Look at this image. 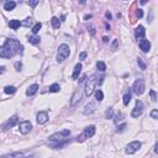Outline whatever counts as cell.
<instances>
[{"label":"cell","mask_w":158,"mask_h":158,"mask_svg":"<svg viewBox=\"0 0 158 158\" xmlns=\"http://www.w3.org/2000/svg\"><path fill=\"white\" fill-rule=\"evenodd\" d=\"M52 26H53V29H59V26H61V22L57 17H52Z\"/></svg>","instance_id":"cb8c5ba5"},{"label":"cell","mask_w":158,"mask_h":158,"mask_svg":"<svg viewBox=\"0 0 158 158\" xmlns=\"http://www.w3.org/2000/svg\"><path fill=\"white\" fill-rule=\"evenodd\" d=\"M80 72H82V64H80V63H78V64H76V67H74V72L72 74V78L73 79H78Z\"/></svg>","instance_id":"ac0fdd59"},{"label":"cell","mask_w":158,"mask_h":158,"mask_svg":"<svg viewBox=\"0 0 158 158\" xmlns=\"http://www.w3.org/2000/svg\"><path fill=\"white\" fill-rule=\"evenodd\" d=\"M85 58H86V52H82L80 56H79V59H80V61H84Z\"/></svg>","instance_id":"d590c367"},{"label":"cell","mask_w":158,"mask_h":158,"mask_svg":"<svg viewBox=\"0 0 158 158\" xmlns=\"http://www.w3.org/2000/svg\"><path fill=\"white\" fill-rule=\"evenodd\" d=\"M96 79L95 78H90L88 79V82H86L85 84V95L86 96H90L92 94L94 93V90H95V86H96Z\"/></svg>","instance_id":"5b68a950"},{"label":"cell","mask_w":158,"mask_h":158,"mask_svg":"<svg viewBox=\"0 0 158 158\" xmlns=\"http://www.w3.org/2000/svg\"><path fill=\"white\" fill-rule=\"evenodd\" d=\"M15 6H16V3H15V1H6L5 4H4V9H5L6 11L14 10Z\"/></svg>","instance_id":"d6986e66"},{"label":"cell","mask_w":158,"mask_h":158,"mask_svg":"<svg viewBox=\"0 0 158 158\" xmlns=\"http://www.w3.org/2000/svg\"><path fill=\"white\" fill-rule=\"evenodd\" d=\"M149 95H151L152 101H157V94H156L155 90H151V92H149Z\"/></svg>","instance_id":"4dcf8cb0"},{"label":"cell","mask_w":158,"mask_h":158,"mask_svg":"<svg viewBox=\"0 0 158 158\" xmlns=\"http://www.w3.org/2000/svg\"><path fill=\"white\" fill-rule=\"evenodd\" d=\"M4 92H5L6 94H14L15 92H16V88H15V86H5Z\"/></svg>","instance_id":"83f0119b"},{"label":"cell","mask_w":158,"mask_h":158,"mask_svg":"<svg viewBox=\"0 0 158 158\" xmlns=\"http://www.w3.org/2000/svg\"><path fill=\"white\" fill-rule=\"evenodd\" d=\"M105 27H106V30H110V26H109L108 24H105Z\"/></svg>","instance_id":"f6af8a7d"},{"label":"cell","mask_w":158,"mask_h":158,"mask_svg":"<svg viewBox=\"0 0 158 158\" xmlns=\"http://www.w3.org/2000/svg\"><path fill=\"white\" fill-rule=\"evenodd\" d=\"M9 25H10V27L13 29V30H17V29L20 27V26H21L22 24L20 22V20H10Z\"/></svg>","instance_id":"ffe728a7"},{"label":"cell","mask_w":158,"mask_h":158,"mask_svg":"<svg viewBox=\"0 0 158 158\" xmlns=\"http://www.w3.org/2000/svg\"><path fill=\"white\" fill-rule=\"evenodd\" d=\"M103 41H104V42H108V41H109V39H108V37H104V39H103Z\"/></svg>","instance_id":"ee69618b"},{"label":"cell","mask_w":158,"mask_h":158,"mask_svg":"<svg viewBox=\"0 0 158 158\" xmlns=\"http://www.w3.org/2000/svg\"><path fill=\"white\" fill-rule=\"evenodd\" d=\"M125 129H126V123H122V125L118 126V132H122Z\"/></svg>","instance_id":"d6a6232c"},{"label":"cell","mask_w":158,"mask_h":158,"mask_svg":"<svg viewBox=\"0 0 158 158\" xmlns=\"http://www.w3.org/2000/svg\"><path fill=\"white\" fill-rule=\"evenodd\" d=\"M70 136V131L69 130H63L61 132H56L50 136V141H62L64 138Z\"/></svg>","instance_id":"277c9868"},{"label":"cell","mask_w":158,"mask_h":158,"mask_svg":"<svg viewBox=\"0 0 158 158\" xmlns=\"http://www.w3.org/2000/svg\"><path fill=\"white\" fill-rule=\"evenodd\" d=\"M122 101H123V105H129L130 101H131V94L130 93L129 94H125V95H123Z\"/></svg>","instance_id":"4316f807"},{"label":"cell","mask_w":158,"mask_h":158,"mask_svg":"<svg viewBox=\"0 0 158 158\" xmlns=\"http://www.w3.org/2000/svg\"><path fill=\"white\" fill-rule=\"evenodd\" d=\"M95 109H96V105H95V103H89V104H86L85 105V108H84V114L85 115H90V114H93L94 111H95Z\"/></svg>","instance_id":"8fae6325"},{"label":"cell","mask_w":158,"mask_h":158,"mask_svg":"<svg viewBox=\"0 0 158 158\" xmlns=\"http://www.w3.org/2000/svg\"><path fill=\"white\" fill-rule=\"evenodd\" d=\"M142 112H143V103H142L141 100H137L131 115H132V118H138V116L142 115Z\"/></svg>","instance_id":"ba28073f"},{"label":"cell","mask_w":158,"mask_h":158,"mask_svg":"<svg viewBox=\"0 0 158 158\" xmlns=\"http://www.w3.org/2000/svg\"><path fill=\"white\" fill-rule=\"evenodd\" d=\"M140 48L143 52H148L149 48H151V42L148 40H141L140 41Z\"/></svg>","instance_id":"9a60e30c"},{"label":"cell","mask_w":158,"mask_h":158,"mask_svg":"<svg viewBox=\"0 0 158 158\" xmlns=\"http://www.w3.org/2000/svg\"><path fill=\"white\" fill-rule=\"evenodd\" d=\"M140 148H141V142L133 141V142H131V143L127 145V147H126V153H129V155H133V153L137 152Z\"/></svg>","instance_id":"52a82bcc"},{"label":"cell","mask_w":158,"mask_h":158,"mask_svg":"<svg viewBox=\"0 0 158 158\" xmlns=\"http://www.w3.org/2000/svg\"><path fill=\"white\" fill-rule=\"evenodd\" d=\"M132 90L135 94H137V95H141V94H143L145 92V83L142 79H137L136 82L133 83L132 85Z\"/></svg>","instance_id":"8992f818"},{"label":"cell","mask_w":158,"mask_h":158,"mask_svg":"<svg viewBox=\"0 0 158 158\" xmlns=\"http://www.w3.org/2000/svg\"><path fill=\"white\" fill-rule=\"evenodd\" d=\"M68 145V141H64V142H59V141H56V143L52 145V147L53 148H62L64 147V146Z\"/></svg>","instance_id":"7402d4cb"},{"label":"cell","mask_w":158,"mask_h":158,"mask_svg":"<svg viewBox=\"0 0 158 158\" xmlns=\"http://www.w3.org/2000/svg\"><path fill=\"white\" fill-rule=\"evenodd\" d=\"M70 54V50L68 44H61L58 48V54H57V61L58 62H63L67 57H69Z\"/></svg>","instance_id":"7a4b0ae2"},{"label":"cell","mask_w":158,"mask_h":158,"mask_svg":"<svg viewBox=\"0 0 158 158\" xmlns=\"http://www.w3.org/2000/svg\"><path fill=\"white\" fill-rule=\"evenodd\" d=\"M21 67H22V64H21L20 62H16V63H15V68H16V70H20Z\"/></svg>","instance_id":"8d00e7d4"},{"label":"cell","mask_w":158,"mask_h":158,"mask_svg":"<svg viewBox=\"0 0 158 158\" xmlns=\"http://www.w3.org/2000/svg\"><path fill=\"white\" fill-rule=\"evenodd\" d=\"M40 37L39 36H33V37H30L29 39V42L30 43H32V44H37V43H40Z\"/></svg>","instance_id":"484cf974"},{"label":"cell","mask_w":158,"mask_h":158,"mask_svg":"<svg viewBox=\"0 0 158 158\" xmlns=\"http://www.w3.org/2000/svg\"><path fill=\"white\" fill-rule=\"evenodd\" d=\"M30 4H31V5H32V6H36V5H37V4H39V1H31V3H30Z\"/></svg>","instance_id":"f35d334b"},{"label":"cell","mask_w":158,"mask_h":158,"mask_svg":"<svg viewBox=\"0 0 158 158\" xmlns=\"http://www.w3.org/2000/svg\"><path fill=\"white\" fill-rule=\"evenodd\" d=\"M90 33H92V35H94V33H95V30H94V27L90 29Z\"/></svg>","instance_id":"60d3db41"},{"label":"cell","mask_w":158,"mask_h":158,"mask_svg":"<svg viewBox=\"0 0 158 158\" xmlns=\"http://www.w3.org/2000/svg\"><path fill=\"white\" fill-rule=\"evenodd\" d=\"M30 24H31V19H27V21H26V22H24V24H22V25H25V26H29Z\"/></svg>","instance_id":"74e56055"},{"label":"cell","mask_w":158,"mask_h":158,"mask_svg":"<svg viewBox=\"0 0 158 158\" xmlns=\"http://www.w3.org/2000/svg\"><path fill=\"white\" fill-rule=\"evenodd\" d=\"M17 121H19V118L16 115L15 116H13V118H11L10 120H7V122L5 123V125H4V127L3 129L4 130H7V129H10V127H13V126H15L17 123Z\"/></svg>","instance_id":"4fadbf2b"},{"label":"cell","mask_w":158,"mask_h":158,"mask_svg":"<svg viewBox=\"0 0 158 158\" xmlns=\"http://www.w3.org/2000/svg\"><path fill=\"white\" fill-rule=\"evenodd\" d=\"M21 47V43L17 40H6V42L0 48V57L1 58H11L19 52Z\"/></svg>","instance_id":"6da1fadb"},{"label":"cell","mask_w":158,"mask_h":158,"mask_svg":"<svg viewBox=\"0 0 158 158\" xmlns=\"http://www.w3.org/2000/svg\"><path fill=\"white\" fill-rule=\"evenodd\" d=\"M151 118H152V119H158V110H152V112H151Z\"/></svg>","instance_id":"1f68e13d"},{"label":"cell","mask_w":158,"mask_h":158,"mask_svg":"<svg viewBox=\"0 0 158 158\" xmlns=\"http://www.w3.org/2000/svg\"><path fill=\"white\" fill-rule=\"evenodd\" d=\"M59 90H61L59 84H52L50 88H48V92H50V93H58Z\"/></svg>","instance_id":"44dd1931"},{"label":"cell","mask_w":158,"mask_h":158,"mask_svg":"<svg viewBox=\"0 0 158 158\" xmlns=\"http://www.w3.org/2000/svg\"><path fill=\"white\" fill-rule=\"evenodd\" d=\"M136 16H137L138 19H141L142 16H143V11H142V9H138V10H137V13H136Z\"/></svg>","instance_id":"836d02e7"},{"label":"cell","mask_w":158,"mask_h":158,"mask_svg":"<svg viewBox=\"0 0 158 158\" xmlns=\"http://www.w3.org/2000/svg\"><path fill=\"white\" fill-rule=\"evenodd\" d=\"M31 129H32V123L30 121H22L20 125H19V130H20V132L22 135L29 133L30 131H31Z\"/></svg>","instance_id":"30bf717a"},{"label":"cell","mask_w":158,"mask_h":158,"mask_svg":"<svg viewBox=\"0 0 158 158\" xmlns=\"http://www.w3.org/2000/svg\"><path fill=\"white\" fill-rule=\"evenodd\" d=\"M37 90H39V85H37V84H32L31 86H29V89H27V92H26V94H27L29 96H32L33 94L37 93Z\"/></svg>","instance_id":"e0dca14e"},{"label":"cell","mask_w":158,"mask_h":158,"mask_svg":"<svg viewBox=\"0 0 158 158\" xmlns=\"http://www.w3.org/2000/svg\"><path fill=\"white\" fill-rule=\"evenodd\" d=\"M90 17H92V15H85V20H88V19H90Z\"/></svg>","instance_id":"7bdbcfd3"},{"label":"cell","mask_w":158,"mask_h":158,"mask_svg":"<svg viewBox=\"0 0 158 158\" xmlns=\"http://www.w3.org/2000/svg\"><path fill=\"white\" fill-rule=\"evenodd\" d=\"M145 33H146L145 27L140 25V26H138V27L136 29V31H135V36H136V39H137V40H141L142 37L145 36Z\"/></svg>","instance_id":"2e32d148"},{"label":"cell","mask_w":158,"mask_h":158,"mask_svg":"<svg viewBox=\"0 0 158 158\" xmlns=\"http://www.w3.org/2000/svg\"><path fill=\"white\" fill-rule=\"evenodd\" d=\"M96 68L100 70V72H105L106 70V66H105L104 62H98L96 63Z\"/></svg>","instance_id":"d4e9b609"},{"label":"cell","mask_w":158,"mask_h":158,"mask_svg":"<svg viewBox=\"0 0 158 158\" xmlns=\"http://www.w3.org/2000/svg\"><path fill=\"white\" fill-rule=\"evenodd\" d=\"M82 95H83V90L82 89H77L74 92L72 99H70V106H76V105L82 100Z\"/></svg>","instance_id":"9c48e42d"},{"label":"cell","mask_w":158,"mask_h":158,"mask_svg":"<svg viewBox=\"0 0 158 158\" xmlns=\"http://www.w3.org/2000/svg\"><path fill=\"white\" fill-rule=\"evenodd\" d=\"M95 135V126H88L84 129V132H83L82 136H78L77 137V141H84L85 138H90Z\"/></svg>","instance_id":"3957f363"},{"label":"cell","mask_w":158,"mask_h":158,"mask_svg":"<svg viewBox=\"0 0 158 158\" xmlns=\"http://www.w3.org/2000/svg\"><path fill=\"white\" fill-rule=\"evenodd\" d=\"M155 152H156V153H158V142H157L156 146H155Z\"/></svg>","instance_id":"ab89813d"},{"label":"cell","mask_w":158,"mask_h":158,"mask_svg":"<svg viewBox=\"0 0 158 158\" xmlns=\"http://www.w3.org/2000/svg\"><path fill=\"white\" fill-rule=\"evenodd\" d=\"M137 64L140 66V68H141L142 70H145L146 68H147V66H146V63H145L143 61H142L141 58H137Z\"/></svg>","instance_id":"f546056e"},{"label":"cell","mask_w":158,"mask_h":158,"mask_svg":"<svg viewBox=\"0 0 158 158\" xmlns=\"http://www.w3.org/2000/svg\"><path fill=\"white\" fill-rule=\"evenodd\" d=\"M1 158H30L26 156L24 152H16V153H10V155H4Z\"/></svg>","instance_id":"5bb4252c"},{"label":"cell","mask_w":158,"mask_h":158,"mask_svg":"<svg viewBox=\"0 0 158 158\" xmlns=\"http://www.w3.org/2000/svg\"><path fill=\"white\" fill-rule=\"evenodd\" d=\"M106 118L108 119H111L112 118V109H109V110L106 111Z\"/></svg>","instance_id":"e575fe53"},{"label":"cell","mask_w":158,"mask_h":158,"mask_svg":"<svg viewBox=\"0 0 158 158\" xmlns=\"http://www.w3.org/2000/svg\"><path fill=\"white\" fill-rule=\"evenodd\" d=\"M105 15H106V17H108V19H111V14H110V13H106Z\"/></svg>","instance_id":"b9f144b4"},{"label":"cell","mask_w":158,"mask_h":158,"mask_svg":"<svg viewBox=\"0 0 158 158\" xmlns=\"http://www.w3.org/2000/svg\"><path fill=\"white\" fill-rule=\"evenodd\" d=\"M48 121V114L46 111H41L37 114V122L39 123H46Z\"/></svg>","instance_id":"7c38bea8"},{"label":"cell","mask_w":158,"mask_h":158,"mask_svg":"<svg viewBox=\"0 0 158 158\" xmlns=\"http://www.w3.org/2000/svg\"><path fill=\"white\" fill-rule=\"evenodd\" d=\"M41 27H42V24H41V22H37V24L32 27V32H33V33H37V32H39L40 30H41Z\"/></svg>","instance_id":"f1b7e54d"},{"label":"cell","mask_w":158,"mask_h":158,"mask_svg":"<svg viewBox=\"0 0 158 158\" xmlns=\"http://www.w3.org/2000/svg\"><path fill=\"white\" fill-rule=\"evenodd\" d=\"M95 99H96L98 101H101V100L104 99V93L101 92L100 89H98L96 92H95Z\"/></svg>","instance_id":"603a6c76"}]
</instances>
